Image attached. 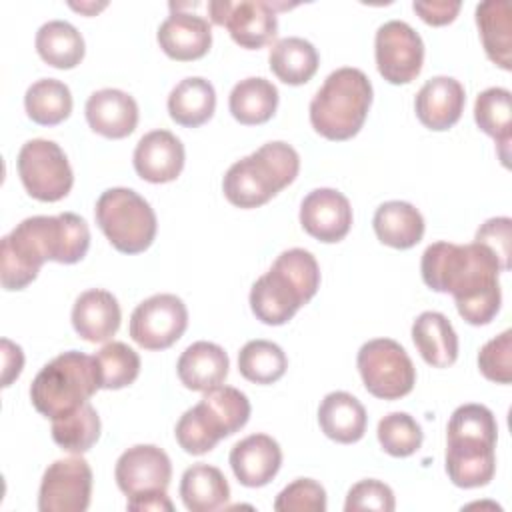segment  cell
I'll return each instance as SVG.
<instances>
[{
	"instance_id": "6da1fadb",
	"label": "cell",
	"mask_w": 512,
	"mask_h": 512,
	"mask_svg": "<svg viewBox=\"0 0 512 512\" xmlns=\"http://www.w3.org/2000/svg\"><path fill=\"white\" fill-rule=\"evenodd\" d=\"M422 280L436 292L454 296L458 314L474 326L488 324L500 310V264L482 244H430L420 260Z\"/></svg>"
},
{
	"instance_id": "7a4b0ae2",
	"label": "cell",
	"mask_w": 512,
	"mask_h": 512,
	"mask_svg": "<svg viewBox=\"0 0 512 512\" xmlns=\"http://www.w3.org/2000/svg\"><path fill=\"white\" fill-rule=\"evenodd\" d=\"M320 286V268L304 248L284 250L250 290L254 316L270 326L286 324Z\"/></svg>"
},
{
	"instance_id": "3957f363",
	"label": "cell",
	"mask_w": 512,
	"mask_h": 512,
	"mask_svg": "<svg viewBox=\"0 0 512 512\" xmlns=\"http://www.w3.org/2000/svg\"><path fill=\"white\" fill-rule=\"evenodd\" d=\"M298 170L300 156L288 142H266L226 170L222 190L230 204L238 208H256L294 182Z\"/></svg>"
},
{
	"instance_id": "277c9868",
	"label": "cell",
	"mask_w": 512,
	"mask_h": 512,
	"mask_svg": "<svg viewBox=\"0 0 512 512\" xmlns=\"http://www.w3.org/2000/svg\"><path fill=\"white\" fill-rule=\"evenodd\" d=\"M372 104V84L360 68L330 72L310 102V124L328 140H348L362 128Z\"/></svg>"
},
{
	"instance_id": "5b68a950",
	"label": "cell",
	"mask_w": 512,
	"mask_h": 512,
	"mask_svg": "<svg viewBox=\"0 0 512 512\" xmlns=\"http://www.w3.org/2000/svg\"><path fill=\"white\" fill-rule=\"evenodd\" d=\"M98 388L100 376L94 356L68 350L42 366L32 380L30 400L42 416L54 420L80 408Z\"/></svg>"
},
{
	"instance_id": "8992f818",
	"label": "cell",
	"mask_w": 512,
	"mask_h": 512,
	"mask_svg": "<svg viewBox=\"0 0 512 512\" xmlns=\"http://www.w3.org/2000/svg\"><path fill=\"white\" fill-rule=\"evenodd\" d=\"M94 216L110 244L124 254L144 252L156 236V214L132 188L104 190L96 200Z\"/></svg>"
},
{
	"instance_id": "52a82bcc",
	"label": "cell",
	"mask_w": 512,
	"mask_h": 512,
	"mask_svg": "<svg viewBox=\"0 0 512 512\" xmlns=\"http://www.w3.org/2000/svg\"><path fill=\"white\" fill-rule=\"evenodd\" d=\"M356 364L366 390L376 398L396 400L414 388L416 368L408 352L392 338L364 342Z\"/></svg>"
},
{
	"instance_id": "ba28073f",
	"label": "cell",
	"mask_w": 512,
	"mask_h": 512,
	"mask_svg": "<svg viewBox=\"0 0 512 512\" xmlns=\"http://www.w3.org/2000/svg\"><path fill=\"white\" fill-rule=\"evenodd\" d=\"M24 238L44 260L74 264L90 248V230L82 216L62 212L56 216H30L12 230Z\"/></svg>"
},
{
	"instance_id": "9c48e42d",
	"label": "cell",
	"mask_w": 512,
	"mask_h": 512,
	"mask_svg": "<svg viewBox=\"0 0 512 512\" xmlns=\"http://www.w3.org/2000/svg\"><path fill=\"white\" fill-rule=\"evenodd\" d=\"M16 166L26 192L40 202L62 200L74 184L64 150L46 138L28 140L18 152Z\"/></svg>"
},
{
	"instance_id": "30bf717a",
	"label": "cell",
	"mask_w": 512,
	"mask_h": 512,
	"mask_svg": "<svg viewBox=\"0 0 512 512\" xmlns=\"http://www.w3.org/2000/svg\"><path fill=\"white\" fill-rule=\"evenodd\" d=\"M188 326V310L176 294H154L130 316V336L146 350L170 348Z\"/></svg>"
},
{
	"instance_id": "8fae6325",
	"label": "cell",
	"mask_w": 512,
	"mask_h": 512,
	"mask_svg": "<svg viewBox=\"0 0 512 512\" xmlns=\"http://www.w3.org/2000/svg\"><path fill=\"white\" fill-rule=\"evenodd\" d=\"M374 56L378 72L390 84L412 82L424 62V42L404 20H388L376 30Z\"/></svg>"
},
{
	"instance_id": "7c38bea8",
	"label": "cell",
	"mask_w": 512,
	"mask_h": 512,
	"mask_svg": "<svg viewBox=\"0 0 512 512\" xmlns=\"http://www.w3.org/2000/svg\"><path fill=\"white\" fill-rule=\"evenodd\" d=\"M92 496V468L80 456L54 460L40 482V512H84Z\"/></svg>"
},
{
	"instance_id": "4fadbf2b",
	"label": "cell",
	"mask_w": 512,
	"mask_h": 512,
	"mask_svg": "<svg viewBox=\"0 0 512 512\" xmlns=\"http://www.w3.org/2000/svg\"><path fill=\"white\" fill-rule=\"evenodd\" d=\"M116 484L126 496L166 490L172 478L168 454L154 444H136L120 454L114 468Z\"/></svg>"
},
{
	"instance_id": "5bb4252c",
	"label": "cell",
	"mask_w": 512,
	"mask_h": 512,
	"mask_svg": "<svg viewBox=\"0 0 512 512\" xmlns=\"http://www.w3.org/2000/svg\"><path fill=\"white\" fill-rule=\"evenodd\" d=\"M496 440L466 434H448L446 472L460 488L486 486L496 472Z\"/></svg>"
},
{
	"instance_id": "9a60e30c",
	"label": "cell",
	"mask_w": 512,
	"mask_h": 512,
	"mask_svg": "<svg viewBox=\"0 0 512 512\" xmlns=\"http://www.w3.org/2000/svg\"><path fill=\"white\" fill-rule=\"evenodd\" d=\"M300 224L320 242H338L352 226V206L342 192L316 188L300 204Z\"/></svg>"
},
{
	"instance_id": "2e32d148",
	"label": "cell",
	"mask_w": 512,
	"mask_h": 512,
	"mask_svg": "<svg viewBox=\"0 0 512 512\" xmlns=\"http://www.w3.org/2000/svg\"><path fill=\"white\" fill-rule=\"evenodd\" d=\"M132 162L142 180L152 184L172 182L184 168V144L170 130H152L138 140Z\"/></svg>"
},
{
	"instance_id": "e0dca14e",
	"label": "cell",
	"mask_w": 512,
	"mask_h": 512,
	"mask_svg": "<svg viewBox=\"0 0 512 512\" xmlns=\"http://www.w3.org/2000/svg\"><path fill=\"white\" fill-rule=\"evenodd\" d=\"M230 466L242 486H266L282 466L280 444L268 434H250L230 450Z\"/></svg>"
},
{
	"instance_id": "ac0fdd59",
	"label": "cell",
	"mask_w": 512,
	"mask_h": 512,
	"mask_svg": "<svg viewBox=\"0 0 512 512\" xmlns=\"http://www.w3.org/2000/svg\"><path fill=\"white\" fill-rule=\"evenodd\" d=\"M156 38L166 56L186 62L202 58L210 50L212 28L200 14L172 10L160 24Z\"/></svg>"
},
{
	"instance_id": "d6986e66",
	"label": "cell",
	"mask_w": 512,
	"mask_h": 512,
	"mask_svg": "<svg viewBox=\"0 0 512 512\" xmlns=\"http://www.w3.org/2000/svg\"><path fill=\"white\" fill-rule=\"evenodd\" d=\"M464 86L452 76H434L418 90L414 108L418 120L430 130L452 128L464 110Z\"/></svg>"
},
{
	"instance_id": "ffe728a7",
	"label": "cell",
	"mask_w": 512,
	"mask_h": 512,
	"mask_svg": "<svg viewBox=\"0 0 512 512\" xmlns=\"http://www.w3.org/2000/svg\"><path fill=\"white\" fill-rule=\"evenodd\" d=\"M88 126L106 138H126L138 124L136 100L118 88H102L88 96L86 106Z\"/></svg>"
},
{
	"instance_id": "44dd1931",
	"label": "cell",
	"mask_w": 512,
	"mask_h": 512,
	"mask_svg": "<svg viewBox=\"0 0 512 512\" xmlns=\"http://www.w3.org/2000/svg\"><path fill=\"white\" fill-rule=\"evenodd\" d=\"M236 44L242 48H262L274 40L278 32L276 12L264 0H240L224 6V24Z\"/></svg>"
},
{
	"instance_id": "7402d4cb",
	"label": "cell",
	"mask_w": 512,
	"mask_h": 512,
	"mask_svg": "<svg viewBox=\"0 0 512 512\" xmlns=\"http://www.w3.org/2000/svg\"><path fill=\"white\" fill-rule=\"evenodd\" d=\"M122 312L116 296L102 288L82 292L72 306V326L86 342H106L120 328Z\"/></svg>"
},
{
	"instance_id": "603a6c76",
	"label": "cell",
	"mask_w": 512,
	"mask_h": 512,
	"mask_svg": "<svg viewBox=\"0 0 512 512\" xmlns=\"http://www.w3.org/2000/svg\"><path fill=\"white\" fill-rule=\"evenodd\" d=\"M230 360L222 346L206 340L190 344L178 358L176 372L188 390L206 392L220 386L228 376Z\"/></svg>"
},
{
	"instance_id": "cb8c5ba5",
	"label": "cell",
	"mask_w": 512,
	"mask_h": 512,
	"mask_svg": "<svg viewBox=\"0 0 512 512\" xmlns=\"http://www.w3.org/2000/svg\"><path fill=\"white\" fill-rule=\"evenodd\" d=\"M366 410L362 402L342 390L324 396L318 408V424L322 432L340 444L358 442L366 432Z\"/></svg>"
},
{
	"instance_id": "d4e9b609",
	"label": "cell",
	"mask_w": 512,
	"mask_h": 512,
	"mask_svg": "<svg viewBox=\"0 0 512 512\" xmlns=\"http://www.w3.org/2000/svg\"><path fill=\"white\" fill-rule=\"evenodd\" d=\"M412 340L426 364L446 368L458 358V336L442 312L426 310L412 324Z\"/></svg>"
},
{
	"instance_id": "484cf974",
	"label": "cell",
	"mask_w": 512,
	"mask_h": 512,
	"mask_svg": "<svg viewBox=\"0 0 512 512\" xmlns=\"http://www.w3.org/2000/svg\"><path fill=\"white\" fill-rule=\"evenodd\" d=\"M378 240L386 246L406 250L416 246L424 236V218L416 206L404 200L380 204L372 218Z\"/></svg>"
},
{
	"instance_id": "4316f807",
	"label": "cell",
	"mask_w": 512,
	"mask_h": 512,
	"mask_svg": "<svg viewBox=\"0 0 512 512\" xmlns=\"http://www.w3.org/2000/svg\"><path fill=\"white\" fill-rule=\"evenodd\" d=\"M476 24L486 56L504 70L512 68V8L508 0H486L476 6Z\"/></svg>"
},
{
	"instance_id": "83f0119b",
	"label": "cell",
	"mask_w": 512,
	"mask_h": 512,
	"mask_svg": "<svg viewBox=\"0 0 512 512\" xmlns=\"http://www.w3.org/2000/svg\"><path fill=\"white\" fill-rule=\"evenodd\" d=\"M180 498L190 512H214L228 502L230 486L216 466L198 462L184 470Z\"/></svg>"
},
{
	"instance_id": "f1b7e54d",
	"label": "cell",
	"mask_w": 512,
	"mask_h": 512,
	"mask_svg": "<svg viewBox=\"0 0 512 512\" xmlns=\"http://www.w3.org/2000/svg\"><path fill=\"white\" fill-rule=\"evenodd\" d=\"M216 108L214 86L202 76L180 80L168 94L170 118L186 128H196L208 122Z\"/></svg>"
},
{
	"instance_id": "f546056e",
	"label": "cell",
	"mask_w": 512,
	"mask_h": 512,
	"mask_svg": "<svg viewBox=\"0 0 512 512\" xmlns=\"http://www.w3.org/2000/svg\"><path fill=\"white\" fill-rule=\"evenodd\" d=\"M278 106V90L276 86L260 76H250L234 84L228 108L232 116L246 126L268 122Z\"/></svg>"
},
{
	"instance_id": "4dcf8cb0",
	"label": "cell",
	"mask_w": 512,
	"mask_h": 512,
	"mask_svg": "<svg viewBox=\"0 0 512 512\" xmlns=\"http://www.w3.org/2000/svg\"><path fill=\"white\" fill-rule=\"evenodd\" d=\"M268 62L278 80L298 86L316 74L320 58L312 42L300 36H286L270 48Z\"/></svg>"
},
{
	"instance_id": "1f68e13d",
	"label": "cell",
	"mask_w": 512,
	"mask_h": 512,
	"mask_svg": "<svg viewBox=\"0 0 512 512\" xmlns=\"http://www.w3.org/2000/svg\"><path fill=\"white\" fill-rule=\"evenodd\" d=\"M36 50L46 64L68 70L84 58V38L70 22L48 20L36 32Z\"/></svg>"
},
{
	"instance_id": "d6a6232c",
	"label": "cell",
	"mask_w": 512,
	"mask_h": 512,
	"mask_svg": "<svg viewBox=\"0 0 512 512\" xmlns=\"http://www.w3.org/2000/svg\"><path fill=\"white\" fill-rule=\"evenodd\" d=\"M474 120L482 132L492 136L496 144L502 148L500 158L508 164V144H510V128H512V106H510V90L492 86L482 90L474 102Z\"/></svg>"
},
{
	"instance_id": "836d02e7",
	"label": "cell",
	"mask_w": 512,
	"mask_h": 512,
	"mask_svg": "<svg viewBox=\"0 0 512 512\" xmlns=\"http://www.w3.org/2000/svg\"><path fill=\"white\" fill-rule=\"evenodd\" d=\"M24 108L32 122L54 126L66 120L72 112L70 88L56 78H42L28 86L24 94Z\"/></svg>"
},
{
	"instance_id": "e575fe53",
	"label": "cell",
	"mask_w": 512,
	"mask_h": 512,
	"mask_svg": "<svg viewBox=\"0 0 512 512\" xmlns=\"http://www.w3.org/2000/svg\"><path fill=\"white\" fill-rule=\"evenodd\" d=\"M44 258L18 234L10 232L0 242V280L6 290L26 288L40 272Z\"/></svg>"
},
{
	"instance_id": "d590c367",
	"label": "cell",
	"mask_w": 512,
	"mask_h": 512,
	"mask_svg": "<svg viewBox=\"0 0 512 512\" xmlns=\"http://www.w3.org/2000/svg\"><path fill=\"white\" fill-rule=\"evenodd\" d=\"M100 438V416L96 408L84 402L80 408L52 420V440L70 454L88 452Z\"/></svg>"
},
{
	"instance_id": "8d00e7d4",
	"label": "cell",
	"mask_w": 512,
	"mask_h": 512,
	"mask_svg": "<svg viewBox=\"0 0 512 512\" xmlns=\"http://www.w3.org/2000/svg\"><path fill=\"white\" fill-rule=\"evenodd\" d=\"M174 434L180 448L194 456L210 452L222 438H226L224 428L202 402L194 404L180 416Z\"/></svg>"
},
{
	"instance_id": "74e56055",
	"label": "cell",
	"mask_w": 512,
	"mask_h": 512,
	"mask_svg": "<svg viewBox=\"0 0 512 512\" xmlns=\"http://www.w3.org/2000/svg\"><path fill=\"white\" fill-rule=\"evenodd\" d=\"M286 368L284 350L270 340H250L238 352V370L250 382L272 384L284 376Z\"/></svg>"
},
{
	"instance_id": "f35d334b",
	"label": "cell",
	"mask_w": 512,
	"mask_h": 512,
	"mask_svg": "<svg viewBox=\"0 0 512 512\" xmlns=\"http://www.w3.org/2000/svg\"><path fill=\"white\" fill-rule=\"evenodd\" d=\"M100 388L120 390L130 386L140 374V356L124 342H108L94 354Z\"/></svg>"
},
{
	"instance_id": "ab89813d",
	"label": "cell",
	"mask_w": 512,
	"mask_h": 512,
	"mask_svg": "<svg viewBox=\"0 0 512 512\" xmlns=\"http://www.w3.org/2000/svg\"><path fill=\"white\" fill-rule=\"evenodd\" d=\"M378 442L390 456L406 458L414 454L422 446V428L408 412H390L380 418L378 428Z\"/></svg>"
},
{
	"instance_id": "60d3db41",
	"label": "cell",
	"mask_w": 512,
	"mask_h": 512,
	"mask_svg": "<svg viewBox=\"0 0 512 512\" xmlns=\"http://www.w3.org/2000/svg\"><path fill=\"white\" fill-rule=\"evenodd\" d=\"M200 402L216 416L226 436L240 430L250 418V400L244 392L232 386H216L204 392Z\"/></svg>"
},
{
	"instance_id": "b9f144b4",
	"label": "cell",
	"mask_w": 512,
	"mask_h": 512,
	"mask_svg": "<svg viewBox=\"0 0 512 512\" xmlns=\"http://www.w3.org/2000/svg\"><path fill=\"white\" fill-rule=\"evenodd\" d=\"M278 512H324L326 490L312 478H296L274 500Z\"/></svg>"
},
{
	"instance_id": "7bdbcfd3",
	"label": "cell",
	"mask_w": 512,
	"mask_h": 512,
	"mask_svg": "<svg viewBox=\"0 0 512 512\" xmlns=\"http://www.w3.org/2000/svg\"><path fill=\"white\" fill-rule=\"evenodd\" d=\"M478 368L492 382L508 384L512 380V330H504L480 348Z\"/></svg>"
},
{
	"instance_id": "ee69618b",
	"label": "cell",
	"mask_w": 512,
	"mask_h": 512,
	"mask_svg": "<svg viewBox=\"0 0 512 512\" xmlns=\"http://www.w3.org/2000/svg\"><path fill=\"white\" fill-rule=\"evenodd\" d=\"M396 508L394 492L388 484L368 478L356 482L346 496L344 510L346 512H360V510H378V512H392Z\"/></svg>"
},
{
	"instance_id": "f6af8a7d",
	"label": "cell",
	"mask_w": 512,
	"mask_h": 512,
	"mask_svg": "<svg viewBox=\"0 0 512 512\" xmlns=\"http://www.w3.org/2000/svg\"><path fill=\"white\" fill-rule=\"evenodd\" d=\"M512 238V220L508 216H498L486 220L474 236V242L486 246L498 260L500 270L510 268V240Z\"/></svg>"
},
{
	"instance_id": "bcb514c9",
	"label": "cell",
	"mask_w": 512,
	"mask_h": 512,
	"mask_svg": "<svg viewBox=\"0 0 512 512\" xmlns=\"http://www.w3.org/2000/svg\"><path fill=\"white\" fill-rule=\"evenodd\" d=\"M414 12L432 26L448 24L456 18L460 12V2H448V0H432V2H414Z\"/></svg>"
},
{
	"instance_id": "7dc6e473",
	"label": "cell",
	"mask_w": 512,
	"mask_h": 512,
	"mask_svg": "<svg viewBox=\"0 0 512 512\" xmlns=\"http://www.w3.org/2000/svg\"><path fill=\"white\" fill-rule=\"evenodd\" d=\"M126 508L134 510V512H172L174 510L166 490H154V492L128 496Z\"/></svg>"
},
{
	"instance_id": "c3c4849f",
	"label": "cell",
	"mask_w": 512,
	"mask_h": 512,
	"mask_svg": "<svg viewBox=\"0 0 512 512\" xmlns=\"http://www.w3.org/2000/svg\"><path fill=\"white\" fill-rule=\"evenodd\" d=\"M2 354H4V376H2V386H10L14 378L20 376L22 366H24V354L22 348L10 342L8 338L2 340Z\"/></svg>"
},
{
	"instance_id": "681fc988",
	"label": "cell",
	"mask_w": 512,
	"mask_h": 512,
	"mask_svg": "<svg viewBox=\"0 0 512 512\" xmlns=\"http://www.w3.org/2000/svg\"><path fill=\"white\" fill-rule=\"evenodd\" d=\"M72 8H76V10H80V12H92V10H98V8H104L106 4H102V6H94V4H70Z\"/></svg>"
}]
</instances>
